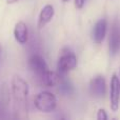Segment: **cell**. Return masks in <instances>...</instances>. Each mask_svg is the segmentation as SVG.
Returning a JSON list of instances; mask_svg holds the SVG:
<instances>
[{"instance_id": "ba28073f", "label": "cell", "mask_w": 120, "mask_h": 120, "mask_svg": "<svg viewBox=\"0 0 120 120\" xmlns=\"http://www.w3.org/2000/svg\"><path fill=\"white\" fill-rule=\"evenodd\" d=\"M54 15H55L54 6L52 4H45L41 8L39 16H38V22H37L38 29H43L48 23H50L52 21V19L54 18Z\"/></svg>"}, {"instance_id": "8fae6325", "label": "cell", "mask_w": 120, "mask_h": 120, "mask_svg": "<svg viewBox=\"0 0 120 120\" xmlns=\"http://www.w3.org/2000/svg\"><path fill=\"white\" fill-rule=\"evenodd\" d=\"M60 80H61V75H60L59 73L53 72V71H50V70H49L48 72L44 74V76L40 79L42 84L46 85V86H49V87H52V86L57 85Z\"/></svg>"}, {"instance_id": "5b68a950", "label": "cell", "mask_w": 120, "mask_h": 120, "mask_svg": "<svg viewBox=\"0 0 120 120\" xmlns=\"http://www.w3.org/2000/svg\"><path fill=\"white\" fill-rule=\"evenodd\" d=\"M27 64H29L30 70L37 76V78L39 79V80L49 71L48 64H46L45 60L38 54H34V55H32V56H30Z\"/></svg>"}, {"instance_id": "9a60e30c", "label": "cell", "mask_w": 120, "mask_h": 120, "mask_svg": "<svg viewBox=\"0 0 120 120\" xmlns=\"http://www.w3.org/2000/svg\"><path fill=\"white\" fill-rule=\"evenodd\" d=\"M85 2H86V0H74L75 8H78V10H80V8H82L83 6H84Z\"/></svg>"}, {"instance_id": "277c9868", "label": "cell", "mask_w": 120, "mask_h": 120, "mask_svg": "<svg viewBox=\"0 0 120 120\" xmlns=\"http://www.w3.org/2000/svg\"><path fill=\"white\" fill-rule=\"evenodd\" d=\"M120 105V82L119 77L113 74L110 83V108L113 112H117Z\"/></svg>"}, {"instance_id": "7a4b0ae2", "label": "cell", "mask_w": 120, "mask_h": 120, "mask_svg": "<svg viewBox=\"0 0 120 120\" xmlns=\"http://www.w3.org/2000/svg\"><path fill=\"white\" fill-rule=\"evenodd\" d=\"M35 108L41 113H52L57 106V98L51 92L43 91L37 94L34 99Z\"/></svg>"}, {"instance_id": "ffe728a7", "label": "cell", "mask_w": 120, "mask_h": 120, "mask_svg": "<svg viewBox=\"0 0 120 120\" xmlns=\"http://www.w3.org/2000/svg\"><path fill=\"white\" fill-rule=\"evenodd\" d=\"M62 1H63V2H68V0H62Z\"/></svg>"}, {"instance_id": "e0dca14e", "label": "cell", "mask_w": 120, "mask_h": 120, "mask_svg": "<svg viewBox=\"0 0 120 120\" xmlns=\"http://www.w3.org/2000/svg\"><path fill=\"white\" fill-rule=\"evenodd\" d=\"M1 112H2V105H1V103H0V118H1V117H2Z\"/></svg>"}, {"instance_id": "8992f818", "label": "cell", "mask_w": 120, "mask_h": 120, "mask_svg": "<svg viewBox=\"0 0 120 120\" xmlns=\"http://www.w3.org/2000/svg\"><path fill=\"white\" fill-rule=\"evenodd\" d=\"M120 49V26L117 20L113 22L109 38V51L112 56H115Z\"/></svg>"}, {"instance_id": "d6986e66", "label": "cell", "mask_w": 120, "mask_h": 120, "mask_svg": "<svg viewBox=\"0 0 120 120\" xmlns=\"http://www.w3.org/2000/svg\"><path fill=\"white\" fill-rule=\"evenodd\" d=\"M119 82H120V68H119Z\"/></svg>"}, {"instance_id": "4fadbf2b", "label": "cell", "mask_w": 120, "mask_h": 120, "mask_svg": "<svg viewBox=\"0 0 120 120\" xmlns=\"http://www.w3.org/2000/svg\"><path fill=\"white\" fill-rule=\"evenodd\" d=\"M0 94H1V105L2 109H6L10 103V89L6 85V83H3L0 90Z\"/></svg>"}, {"instance_id": "2e32d148", "label": "cell", "mask_w": 120, "mask_h": 120, "mask_svg": "<svg viewBox=\"0 0 120 120\" xmlns=\"http://www.w3.org/2000/svg\"><path fill=\"white\" fill-rule=\"evenodd\" d=\"M19 0H6V3L8 4H14V3H17Z\"/></svg>"}, {"instance_id": "5bb4252c", "label": "cell", "mask_w": 120, "mask_h": 120, "mask_svg": "<svg viewBox=\"0 0 120 120\" xmlns=\"http://www.w3.org/2000/svg\"><path fill=\"white\" fill-rule=\"evenodd\" d=\"M97 119L98 120H106L108 119V115H106V112L103 110V109H99L97 112Z\"/></svg>"}, {"instance_id": "6da1fadb", "label": "cell", "mask_w": 120, "mask_h": 120, "mask_svg": "<svg viewBox=\"0 0 120 120\" xmlns=\"http://www.w3.org/2000/svg\"><path fill=\"white\" fill-rule=\"evenodd\" d=\"M11 93L14 102L15 117L24 119L29 113V84L19 75H14L11 80Z\"/></svg>"}, {"instance_id": "52a82bcc", "label": "cell", "mask_w": 120, "mask_h": 120, "mask_svg": "<svg viewBox=\"0 0 120 120\" xmlns=\"http://www.w3.org/2000/svg\"><path fill=\"white\" fill-rule=\"evenodd\" d=\"M90 93L95 98H102L106 93V83L103 76L98 75L90 81Z\"/></svg>"}, {"instance_id": "3957f363", "label": "cell", "mask_w": 120, "mask_h": 120, "mask_svg": "<svg viewBox=\"0 0 120 120\" xmlns=\"http://www.w3.org/2000/svg\"><path fill=\"white\" fill-rule=\"evenodd\" d=\"M77 66V57L72 50L65 48L61 51L58 62H57V70L60 75H66L68 72L75 70Z\"/></svg>"}, {"instance_id": "30bf717a", "label": "cell", "mask_w": 120, "mask_h": 120, "mask_svg": "<svg viewBox=\"0 0 120 120\" xmlns=\"http://www.w3.org/2000/svg\"><path fill=\"white\" fill-rule=\"evenodd\" d=\"M14 37L19 44H25L29 40V29L24 21H18L14 27Z\"/></svg>"}, {"instance_id": "7c38bea8", "label": "cell", "mask_w": 120, "mask_h": 120, "mask_svg": "<svg viewBox=\"0 0 120 120\" xmlns=\"http://www.w3.org/2000/svg\"><path fill=\"white\" fill-rule=\"evenodd\" d=\"M59 87L58 91L61 95L63 96H71L75 93V89L73 83L70 80H66V79H61L59 81Z\"/></svg>"}, {"instance_id": "9c48e42d", "label": "cell", "mask_w": 120, "mask_h": 120, "mask_svg": "<svg viewBox=\"0 0 120 120\" xmlns=\"http://www.w3.org/2000/svg\"><path fill=\"white\" fill-rule=\"evenodd\" d=\"M106 29H108V21L105 19H100L95 23L92 32V38L93 41L97 44H100L103 41L106 34Z\"/></svg>"}, {"instance_id": "ac0fdd59", "label": "cell", "mask_w": 120, "mask_h": 120, "mask_svg": "<svg viewBox=\"0 0 120 120\" xmlns=\"http://www.w3.org/2000/svg\"><path fill=\"white\" fill-rule=\"evenodd\" d=\"M1 53H2V49H1V46H0V58H1Z\"/></svg>"}]
</instances>
